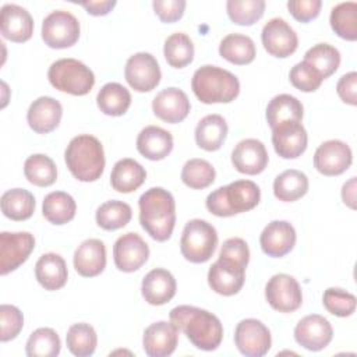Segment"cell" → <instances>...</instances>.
<instances>
[{
  "label": "cell",
  "mask_w": 357,
  "mask_h": 357,
  "mask_svg": "<svg viewBox=\"0 0 357 357\" xmlns=\"http://www.w3.org/2000/svg\"><path fill=\"white\" fill-rule=\"evenodd\" d=\"M169 318L197 349L212 351L220 346L223 325L215 314L194 305H177Z\"/></svg>",
  "instance_id": "cell-1"
},
{
  "label": "cell",
  "mask_w": 357,
  "mask_h": 357,
  "mask_svg": "<svg viewBox=\"0 0 357 357\" xmlns=\"http://www.w3.org/2000/svg\"><path fill=\"white\" fill-rule=\"evenodd\" d=\"M138 206L142 229L156 241L169 240L176 223L173 195L162 187H152L139 197Z\"/></svg>",
  "instance_id": "cell-2"
},
{
  "label": "cell",
  "mask_w": 357,
  "mask_h": 357,
  "mask_svg": "<svg viewBox=\"0 0 357 357\" xmlns=\"http://www.w3.org/2000/svg\"><path fill=\"white\" fill-rule=\"evenodd\" d=\"M70 173L79 181L89 183L100 178L105 170V152L102 142L89 134L74 137L64 152Z\"/></svg>",
  "instance_id": "cell-3"
},
{
  "label": "cell",
  "mask_w": 357,
  "mask_h": 357,
  "mask_svg": "<svg viewBox=\"0 0 357 357\" xmlns=\"http://www.w3.org/2000/svg\"><path fill=\"white\" fill-rule=\"evenodd\" d=\"M261 199L259 187L251 180H236L212 191L205 201L206 209L219 218L234 216L254 209Z\"/></svg>",
  "instance_id": "cell-4"
},
{
  "label": "cell",
  "mask_w": 357,
  "mask_h": 357,
  "mask_svg": "<svg viewBox=\"0 0 357 357\" xmlns=\"http://www.w3.org/2000/svg\"><path fill=\"white\" fill-rule=\"evenodd\" d=\"M191 89L198 100L205 105L229 103L237 98L240 82L233 73L205 64L195 70L191 78Z\"/></svg>",
  "instance_id": "cell-5"
},
{
  "label": "cell",
  "mask_w": 357,
  "mask_h": 357,
  "mask_svg": "<svg viewBox=\"0 0 357 357\" xmlns=\"http://www.w3.org/2000/svg\"><path fill=\"white\" fill-rule=\"evenodd\" d=\"M47 78L56 89L82 96L91 92L95 84L92 70L77 59H60L52 63L47 71Z\"/></svg>",
  "instance_id": "cell-6"
},
{
  "label": "cell",
  "mask_w": 357,
  "mask_h": 357,
  "mask_svg": "<svg viewBox=\"0 0 357 357\" xmlns=\"http://www.w3.org/2000/svg\"><path fill=\"white\" fill-rule=\"evenodd\" d=\"M218 245L216 229L206 220L192 219L185 223L180 238L181 255L192 262L202 264L211 259Z\"/></svg>",
  "instance_id": "cell-7"
},
{
  "label": "cell",
  "mask_w": 357,
  "mask_h": 357,
  "mask_svg": "<svg viewBox=\"0 0 357 357\" xmlns=\"http://www.w3.org/2000/svg\"><path fill=\"white\" fill-rule=\"evenodd\" d=\"M79 22L68 11L54 10L42 22V39L52 49H66L79 38Z\"/></svg>",
  "instance_id": "cell-8"
},
{
  "label": "cell",
  "mask_w": 357,
  "mask_h": 357,
  "mask_svg": "<svg viewBox=\"0 0 357 357\" xmlns=\"http://www.w3.org/2000/svg\"><path fill=\"white\" fill-rule=\"evenodd\" d=\"M245 268L236 259L219 255L208 271L209 287L220 296L237 294L245 280Z\"/></svg>",
  "instance_id": "cell-9"
},
{
  "label": "cell",
  "mask_w": 357,
  "mask_h": 357,
  "mask_svg": "<svg viewBox=\"0 0 357 357\" xmlns=\"http://www.w3.org/2000/svg\"><path fill=\"white\" fill-rule=\"evenodd\" d=\"M234 344L247 357H262L271 349V332L259 319H243L234 329Z\"/></svg>",
  "instance_id": "cell-10"
},
{
  "label": "cell",
  "mask_w": 357,
  "mask_h": 357,
  "mask_svg": "<svg viewBox=\"0 0 357 357\" xmlns=\"http://www.w3.org/2000/svg\"><path fill=\"white\" fill-rule=\"evenodd\" d=\"M268 304L279 312H293L303 304V293L298 282L287 273L273 275L265 286Z\"/></svg>",
  "instance_id": "cell-11"
},
{
  "label": "cell",
  "mask_w": 357,
  "mask_h": 357,
  "mask_svg": "<svg viewBox=\"0 0 357 357\" xmlns=\"http://www.w3.org/2000/svg\"><path fill=\"white\" fill-rule=\"evenodd\" d=\"M124 77L134 91L149 92L159 85L162 73L158 60L151 53L139 52L128 57Z\"/></svg>",
  "instance_id": "cell-12"
},
{
  "label": "cell",
  "mask_w": 357,
  "mask_h": 357,
  "mask_svg": "<svg viewBox=\"0 0 357 357\" xmlns=\"http://www.w3.org/2000/svg\"><path fill=\"white\" fill-rule=\"evenodd\" d=\"M35 248V237L28 231L0 233V273L7 275L21 266Z\"/></svg>",
  "instance_id": "cell-13"
},
{
  "label": "cell",
  "mask_w": 357,
  "mask_h": 357,
  "mask_svg": "<svg viewBox=\"0 0 357 357\" xmlns=\"http://www.w3.org/2000/svg\"><path fill=\"white\" fill-rule=\"evenodd\" d=\"M265 50L275 57H289L297 50L298 38L296 31L279 17L271 18L262 28L261 33Z\"/></svg>",
  "instance_id": "cell-14"
},
{
  "label": "cell",
  "mask_w": 357,
  "mask_h": 357,
  "mask_svg": "<svg viewBox=\"0 0 357 357\" xmlns=\"http://www.w3.org/2000/svg\"><path fill=\"white\" fill-rule=\"evenodd\" d=\"M353 162L350 146L340 139L322 142L314 153V166L324 176H339L344 173Z\"/></svg>",
  "instance_id": "cell-15"
},
{
  "label": "cell",
  "mask_w": 357,
  "mask_h": 357,
  "mask_svg": "<svg viewBox=\"0 0 357 357\" xmlns=\"http://www.w3.org/2000/svg\"><path fill=\"white\" fill-rule=\"evenodd\" d=\"M149 257V247L137 233L120 236L113 245L114 265L121 272L138 271Z\"/></svg>",
  "instance_id": "cell-16"
},
{
  "label": "cell",
  "mask_w": 357,
  "mask_h": 357,
  "mask_svg": "<svg viewBox=\"0 0 357 357\" xmlns=\"http://www.w3.org/2000/svg\"><path fill=\"white\" fill-rule=\"evenodd\" d=\"M332 337V325L319 314H311L301 318L294 328L296 342L310 351H319L325 349L331 343Z\"/></svg>",
  "instance_id": "cell-17"
},
{
  "label": "cell",
  "mask_w": 357,
  "mask_h": 357,
  "mask_svg": "<svg viewBox=\"0 0 357 357\" xmlns=\"http://www.w3.org/2000/svg\"><path fill=\"white\" fill-rule=\"evenodd\" d=\"M307 131L301 121H284L272 128L275 152L283 159H296L307 149Z\"/></svg>",
  "instance_id": "cell-18"
},
{
  "label": "cell",
  "mask_w": 357,
  "mask_h": 357,
  "mask_svg": "<svg viewBox=\"0 0 357 357\" xmlns=\"http://www.w3.org/2000/svg\"><path fill=\"white\" fill-rule=\"evenodd\" d=\"M296 238V230L291 223L273 220L264 227L259 236V244L268 257L282 258L294 248Z\"/></svg>",
  "instance_id": "cell-19"
},
{
  "label": "cell",
  "mask_w": 357,
  "mask_h": 357,
  "mask_svg": "<svg viewBox=\"0 0 357 357\" xmlns=\"http://www.w3.org/2000/svg\"><path fill=\"white\" fill-rule=\"evenodd\" d=\"M178 342V329L170 321H158L151 324L142 336V346L149 357L170 356Z\"/></svg>",
  "instance_id": "cell-20"
},
{
  "label": "cell",
  "mask_w": 357,
  "mask_h": 357,
  "mask_svg": "<svg viewBox=\"0 0 357 357\" xmlns=\"http://www.w3.org/2000/svg\"><path fill=\"white\" fill-rule=\"evenodd\" d=\"M269 156L265 145L255 138L240 141L231 152V163L234 169L243 174L254 176L265 170Z\"/></svg>",
  "instance_id": "cell-21"
},
{
  "label": "cell",
  "mask_w": 357,
  "mask_h": 357,
  "mask_svg": "<svg viewBox=\"0 0 357 357\" xmlns=\"http://www.w3.org/2000/svg\"><path fill=\"white\" fill-rule=\"evenodd\" d=\"M191 105L184 91L170 86L162 89L152 100L153 114L170 124L183 121L190 113Z\"/></svg>",
  "instance_id": "cell-22"
},
{
  "label": "cell",
  "mask_w": 357,
  "mask_h": 357,
  "mask_svg": "<svg viewBox=\"0 0 357 357\" xmlns=\"http://www.w3.org/2000/svg\"><path fill=\"white\" fill-rule=\"evenodd\" d=\"M1 35L11 42H26L33 33V18L18 4H4L0 14Z\"/></svg>",
  "instance_id": "cell-23"
},
{
  "label": "cell",
  "mask_w": 357,
  "mask_h": 357,
  "mask_svg": "<svg viewBox=\"0 0 357 357\" xmlns=\"http://www.w3.org/2000/svg\"><path fill=\"white\" fill-rule=\"evenodd\" d=\"M63 116V106L52 96H40L33 100L26 112L29 127L38 134H47L57 128Z\"/></svg>",
  "instance_id": "cell-24"
},
{
  "label": "cell",
  "mask_w": 357,
  "mask_h": 357,
  "mask_svg": "<svg viewBox=\"0 0 357 357\" xmlns=\"http://www.w3.org/2000/svg\"><path fill=\"white\" fill-rule=\"evenodd\" d=\"M176 279L163 268H155L149 271L141 284V293L145 301L151 305H163L169 303L176 294Z\"/></svg>",
  "instance_id": "cell-25"
},
{
  "label": "cell",
  "mask_w": 357,
  "mask_h": 357,
  "mask_svg": "<svg viewBox=\"0 0 357 357\" xmlns=\"http://www.w3.org/2000/svg\"><path fill=\"white\" fill-rule=\"evenodd\" d=\"M106 266V247L99 238L82 241L74 252V268L84 278H93Z\"/></svg>",
  "instance_id": "cell-26"
},
{
  "label": "cell",
  "mask_w": 357,
  "mask_h": 357,
  "mask_svg": "<svg viewBox=\"0 0 357 357\" xmlns=\"http://www.w3.org/2000/svg\"><path fill=\"white\" fill-rule=\"evenodd\" d=\"M173 149V135L158 126H146L137 137V151L149 160H162Z\"/></svg>",
  "instance_id": "cell-27"
},
{
  "label": "cell",
  "mask_w": 357,
  "mask_h": 357,
  "mask_svg": "<svg viewBox=\"0 0 357 357\" xmlns=\"http://www.w3.org/2000/svg\"><path fill=\"white\" fill-rule=\"evenodd\" d=\"M35 278L46 290H59L67 283L68 271L66 261L56 252H46L35 264Z\"/></svg>",
  "instance_id": "cell-28"
},
{
  "label": "cell",
  "mask_w": 357,
  "mask_h": 357,
  "mask_svg": "<svg viewBox=\"0 0 357 357\" xmlns=\"http://www.w3.org/2000/svg\"><path fill=\"white\" fill-rule=\"evenodd\" d=\"M146 178V170L131 158L120 159L114 163L110 173V184L119 192H132L139 188Z\"/></svg>",
  "instance_id": "cell-29"
},
{
  "label": "cell",
  "mask_w": 357,
  "mask_h": 357,
  "mask_svg": "<svg viewBox=\"0 0 357 357\" xmlns=\"http://www.w3.org/2000/svg\"><path fill=\"white\" fill-rule=\"evenodd\" d=\"M227 131V123L220 114H208L195 127V142L204 151H218L223 145Z\"/></svg>",
  "instance_id": "cell-30"
},
{
  "label": "cell",
  "mask_w": 357,
  "mask_h": 357,
  "mask_svg": "<svg viewBox=\"0 0 357 357\" xmlns=\"http://www.w3.org/2000/svg\"><path fill=\"white\" fill-rule=\"evenodd\" d=\"M304 114V109L301 102L289 95L280 93L273 96L266 106V121L271 128L282 124L284 121H301Z\"/></svg>",
  "instance_id": "cell-31"
},
{
  "label": "cell",
  "mask_w": 357,
  "mask_h": 357,
  "mask_svg": "<svg viewBox=\"0 0 357 357\" xmlns=\"http://www.w3.org/2000/svg\"><path fill=\"white\" fill-rule=\"evenodd\" d=\"M219 54L229 63L244 66L255 59L257 49L250 36L243 33H229L220 40Z\"/></svg>",
  "instance_id": "cell-32"
},
{
  "label": "cell",
  "mask_w": 357,
  "mask_h": 357,
  "mask_svg": "<svg viewBox=\"0 0 357 357\" xmlns=\"http://www.w3.org/2000/svg\"><path fill=\"white\" fill-rule=\"evenodd\" d=\"M308 191V177L305 173L289 169L276 176L273 181V194L282 202H294Z\"/></svg>",
  "instance_id": "cell-33"
},
{
  "label": "cell",
  "mask_w": 357,
  "mask_h": 357,
  "mask_svg": "<svg viewBox=\"0 0 357 357\" xmlns=\"http://www.w3.org/2000/svg\"><path fill=\"white\" fill-rule=\"evenodd\" d=\"M75 211L77 204L74 198L64 191H53L43 198L42 213L53 225H64L73 220Z\"/></svg>",
  "instance_id": "cell-34"
},
{
  "label": "cell",
  "mask_w": 357,
  "mask_h": 357,
  "mask_svg": "<svg viewBox=\"0 0 357 357\" xmlns=\"http://www.w3.org/2000/svg\"><path fill=\"white\" fill-rule=\"evenodd\" d=\"M33 211L35 197L25 188H11L1 195V212L11 220H26Z\"/></svg>",
  "instance_id": "cell-35"
},
{
  "label": "cell",
  "mask_w": 357,
  "mask_h": 357,
  "mask_svg": "<svg viewBox=\"0 0 357 357\" xmlns=\"http://www.w3.org/2000/svg\"><path fill=\"white\" fill-rule=\"evenodd\" d=\"M96 103L100 112L107 116H123L131 105V95L121 84L107 82L98 92Z\"/></svg>",
  "instance_id": "cell-36"
},
{
  "label": "cell",
  "mask_w": 357,
  "mask_h": 357,
  "mask_svg": "<svg viewBox=\"0 0 357 357\" xmlns=\"http://www.w3.org/2000/svg\"><path fill=\"white\" fill-rule=\"evenodd\" d=\"M303 61L310 64L322 79H326L339 68L340 53L329 43H317L305 52Z\"/></svg>",
  "instance_id": "cell-37"
},
{
  "label": "cell",
  "mask_w": 357,
  "mask_h": 357,
  "mask_svg": "<svg viewBox=\"0 0 357 357\" xmlns=\"http://www.w3.org/2000/svg\"><path fill=\"white\" fill-rule=\"evenodd\" d=\"M26 180L38 187H49L57 178V167L52 158L43 153H35L26 158L24 163Z\"/></svg>",
  "instance_id": "cell-38"
},
{
  "label": "cell",
  "mask_w": 357,
  "mask_h": 357,
  "mask_svg": "<svg viewBox=\"0 0 357 357\" xmlns=\"http://www.w3.org/2000/svg\"><path fill=\"white\" fill-rule=\"evenodd\" d=\"M332 29L337 36L346 40L357 39V3L343 1L336 4L329 17Z\"/></svg>",
  "instance_id": "cell-39"
},
{
  "label": "cell",
  "mask_w": 357,
  "mask_h": 357,
  "mask_svg": "<svg viewBox=\"0 0 357 357\" xmlns=\"http://www.w3.org/2000/svg\"><path fill=\"white\" fill-rule=\"evenodd\" d=\"M132 216L131 206L127 202L112 199L103 202L95 213V219L99 227L103 230H117L124 227Z\"/></svg>",
  "instance_id": "cell-40"
},
{
  "label": "cell",
  "mask_w": 357,
  "mask_h": 357,
  "mask_svg": "<svg viewBox=\"0 0 357 357\" xmlns=\"http://www.w3.org/2000/svg\"><path fill=\"white\" fill-rule=\"evenodd\" d=\"M66 343L68 350L77 357H89L93 354L98 336L95 329L85 322L73 324L66 335Z\"/></svg>",
  "instance_id": "cell-41"
},
{
  "label": "cell",
  "mask_w": 357,
  "mask_h": 357,
  "mask_svg": "<svg viewBox=\"0 0 357 357\" xmlns=\"http://www.w3.org/2000/svg\"><path fill=\"white\" fill-rule=\"evenodd\" d=\"M61 342L57 332L52 328H38L25 344L28 357H56L60 353Z\"/></svg>",
  "instance_id": "cell-42"
},
{
  "label": "cell",
  "mask_w": 357,
  "mask_h": 357,
  "mask_svg": "<svg viewBox=\"0 0 357 357\" xmlns=\"http://www.w3.org/2000/svg\"><path fill=\"white\" fill-rule=\"evenodd\" d=\"M163 54L172 67L183 68L194 59L192 40L184 32H176L165 40Z\"/></svg>",
  "instance_id": "cell-43"
},
{
  "label": "cell",
  "mask_w": 357,
  "mask_h": 357,
  "mask_svg": "<svg viewBox=\"0 0 357 357\" xmlns=\"http://www.w3.org/2000/svg\"><path fill=\"white\" fill-rule=\"evenodd\" d=\"M215 176L213 166L205 159H190L181 169V181L194 190L209 187L215 181Z\"/></svg>",
  "instance_id": "cell-44"
},
{
  "label": "cell",
  "mask_w": 357,
  "mask_h": 357,
  "mask_svg": "<svg viewBox=\"0 0 357 357\" xmlns=\"http://www.w3.org/2000/svg\"><path fill=\"white\" fill-rule=\"evenodd\" d=\"M229 18L237 25L255 24L265 11L264 0H229L226 3Z\"/></svg>",
  "instance_id": "cell-45"
},
{
  "label": "cell",
  "mask_w": 357,
  "mask_h": 357,
  "mask_svg": "<svg viewBox=\"0 0 357 357\" xmlns=\"http://www.w3.org/2000/svg\"><path fill=\"white\" fill-rule=\"evenodd\" d=\"M322 304L326 308L328 312L344 318L350 317L356 311V296L339 289V287H329L324 291L322 296Z\"/></svg>",
  "instance_id": "cell-46"
},
{
  "label": "cell",
  "mask_w": 357,
  "mask_h": 357,
  "mask_svg": "<svg viewBox=\"0 0 357 357\" xmlns=\"http://www.w3.org/2000/svg\"><path fill=\"white\" fill-rule=\"evenodd\" d=\"M290 82L294 88L303 92H314L322 84V77L305 61L297 63L289 73Z\"/></svg>",
  "instance_id": "cell-47"
},
{
  "label": "cell",
  "mask_w": 357,
  "mask_h": 357,
  "mask_svg": "<svg viewBox=\"0 0 357 357\" xmlns=\"http://www.w3.org/2000/svg\"><path fill=\"white\" fill-rule=\"evenodd\" d=\"M0 340L8 342L17 337V335L21 332L24 326V315L22 312L15 307L10 304H1L0 307Z\"/></svg>",
  "instance_id": "cell-48"
},
{
  "label": "cell",
  "mask_w": 357,
  "mask_h": 357,
  "mask_svg": "<svg viewBox=\"0 0 357 357\" xmlns=\"http://www.w3.org/2000/svg\"><path fill=\"white\" fill-rule=\"evenodd\" d=\"M152 7L162 22L178 21L185 10L184 0H153Z\"/></svg>",
  "instance_id": "cell-49"
},
{
  "label": "cell",
  "mask_w": 357,
  "mask_h": 357,
  "mask_svg": "<svg viewBox=\"0 0 357 357\" xmlns=\"http://www.w3.org/2000/svg\"><path fill=\"white\" fill-rule=\"evenodd\" d=\"M322 7L321 0H291L287 1L289 13L300 22H308L318 17Z\"/></svg>",
  "instance_id": "cell-50"
},
{
  "label": "cell",
  "mask_w": 357,
  "mask_h": 357,
  "mask_svg": "<svg viewBox=\"0 0 357 357\" xmlns=\"http://www.w3.org/2000/svg\"><path fill=\"white\" fill-rule=\"evenodd\" d=\"M336 92L344 103L356 106L357 105V73L350 71L342 75L336 84Z\"/></svg>",
  "instance_id": "cell-51"
},
{
  "label": "cell",
  "mask_w": 357,
  "mask_h": 357,
  "mask_svg": "<svg viewBox=\"0 0 357 357\" xmlns=\"http://www.w3.org/2000/svg\"><path fill=\"white\" fill-rule=\"evenodd\" d=\"M88 14L91 15H106L112 11V8L116 6V1L114 0H96V1H81L79 3Z\"/></svg>",
  "instance_id": "cell-52"
},
{
  "label": "cell",
  "mask_w": 357,
  "mask_h": 357,
  "mask_svg": "<svg viewBox=\"0 0 357 357\" xmlns=\"http://www.w3.org/2000/svg\"><path fill=\"white\" fill-rule=\"evenodd\" d=\"M342 199L349 208H356V177H351L347 183L343 184Z\"/></svg>",
  "instance_id": "cell-53"
}]
</instances>
